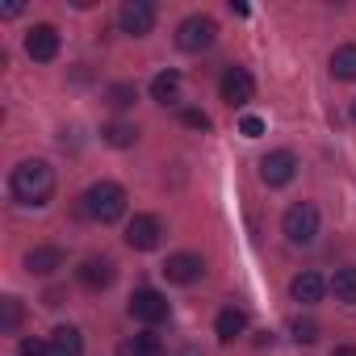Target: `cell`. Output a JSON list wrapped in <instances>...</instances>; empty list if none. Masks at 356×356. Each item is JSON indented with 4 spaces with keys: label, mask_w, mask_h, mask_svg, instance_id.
I'll return each instance as SVG.
<instances>
[{
    "label": "cell",
    "mask_w": 356,
    "mask_h": 356,
    "mask_svg": "<svg viewBox=\"0 0 356 356\" xmlns=\"http://www.w3.org/2000/svg\"><path fill=\"white\" fill-rule=\"evenodd\" d=\"M76 277H80L88 289H105V285H113L118 268H113V260H109V256H88V260L76 268Z\"/></svg>",
    "instance_id": "12"
},
{
    "label": "cell",
    "mask_w": 356,
    "mask_h": 356,
    "mask_svg": "<svg viewBox=\"0 0 356 356\" xmlns=\"http://www.w3.org/2000/svg\"><path fill=\"white\" fill-rule=\"evenodd\" d=\"M159 239H163V227H159L155 214H134V218H130V227H126V243H130L134 252H155Z\"/></svg>",
    "instance_id": "8"
},
{
    "label": "cell",
    "mask_w": 356,
    "mask_h": 356,
    "mask_svg": "<svg viewBox=\"0 0 356 356\" xmlns=\"http://www.w3.org/2000/svg\"><path fill=\"white\" fill-rule=\"evenodd\" d=\"M130 101H134V88H130V84H113V88H109V105H118V109H126Z\"/></svg>",
    "instance_id": "24"
},
{
    "label": "cell",
    "mask_w": 356,
    "mask_h": 356,
    "mask_svg": "<svg viewBox=\"0 0 356 356\" xmlns=\"http://www.w3.org/2000/svg\"><path fill=\"white\" fill-rule=\"evenodd\" d=\"M214 38H218V26H214V17H202V13H193V17H185L176 26V47L189 51V55L214 47Z\"/></svg>",
    "instance_id": "4"
},
{
    "label": "cell",
    "mask_w": 356,
    "mask_h": 356,
    "mask_svg": "<svg viewBox=\"0 0 356 356\" xmlns=\"http://www.w3.org/2000/svg\"><path fill=\"white\" fill-rule=\"evenodd\" d=\"M202 273H206V264H202V256H193V252H176V256H168V264H163V277H168L172 285H193V281H202Z\"/></svg>",
    "instance_id": "9"
},
{
    "label": "cell",
    "mask_w": 356,
    "mask_h": 356,
    "mask_svg": "<svg viewBox=\"0 0 356 356\" xmlns=\"http://www.w3.org/2000/svg\"><path fill=\"white\" fill-rule=\"evenodd\" d=\"M281 231H285V239L293 248H310L318 239V210L310 202H293L285 210V218H281Z\"/></svg>",
    "instance_id": "3"
},
{
    "label": "cell",
    "mask_w": 356,
    "mask_h": 356,
    "mask_svg": "<svg viewBox=\"0 0 356 356\" xmlns=\"http://www.w3.org/2000/svg\"><path fill=\"white\" fill-rule=\"evenodd\" d=\"M185 126H193V130H210V118H206L202 109H185Z\"/></svg>",
    "instance_id": "26"
},
{
    "label": "cell",
    "mask_w": 356,
    "mask_h": 356,
    "mask_svg": "<svg viewBox=\"0 0 356 356\" xmlns=\"http://www.w3.org/2000/svg\"><path fill=\"white\" fill-rule=\"evenodd\" d=\"M331 356H356V348H348V343H343V348H335Z\"/></svg>",
    "instance_id": "28"
},
{
    "label": "cell",
    "mask_w": 356,
    "mask_h": 356,
    "mask_svg": "<svg viewBox=\"0 0 356 356\" xmlns=\"http://www.w3.org/2000/svg\"><path fill=\"white\" fill-rule=\"evenodd\" d=\"M0 310H5V331H13L22 323V302L17 298H5V302H0Z\"/></svg>",
    "instance_id": "23"
},
{
    "label": "cell",
    "mask_w": 356,
    "mask_h": 356,
    "mask_svg": "<svg viewBox=\"0 0 356 356\" xmlns=\"http://www.w3.org/2000/svg\"><path fill=\"white\" fill-rule=\"evenodd\" d=\"M352 122H356V101H352Z\"/></svg>",
    "instance_id": "29"
},
{
    "label": "cell",
    "mask_w": 356,
    "mask_h": 356,
    "mask_svg": "<svg viewBox=\"0 0 356 356\" xmlns=\"http://www.w3.org/2000/svg\"><path fill=\"white\" fill-rule=\"evenodd\" d=\"M80 352H84L80 327H55L51 331V356H80Z\"/></svg>",
    "instance_id": "15"
},
{
    "label": "cell",
    "mask_w": 356,
    "mask_h": 356,
    "mask_svg": "<svg viewBox=\"0 0 356 356\" xmlns=\"http://www.w3.org/2000/svg\"><path fill=\"white\" fill-rule=\"evenodd\" d=\"M80 218H97V222H118L126 214V189L113 185V181H97L92 189L80 193V206H76Z\"/></svg>",
    "instance_id": "2"
},
{
    "label": "cell",
    "mask_w": 356,
    "mask_h": 356,
    "mask_svg": "<svg viewBox=\"0 0 356 356\" xmlns=\"http://www.w3.org/2000/svg\"><path fill=\"white\" fill-rule=\"evenodd\" d=\"M26 55H30L34 63H51V59L59 55V30H55V26H34V30L26 34Z\"/></svg>",
    "instance_id": "11"
},
{
    "label": "cell",
    "mask_w": 356,
    "mask_h": 356,
    "mask_svg": "<svg viewBox=\"0 0 356 356\" xmlns=\"http://www.w3.org/2000/svg\"><path fill=\"white\" fill-rule=\"evenodd\" d=\"M293 172H298V159H293V151H268V155L260 159V181H264L268 189H281V185H289V181H293Z\"/></svg>",
    "instance_id": "6"
},
{
    "label": "cell",
    "mask_w": 356,
    "mask_h": 356,
    "mask_svg": "<svg viewBox=\"0 0 356 356\" xmlns=\"http://www.w3.org/2000/svg\"><path fill=\"white\" fill-rule=\"evenodd\" d=\"M323 293H327V281H323L318 273H298V277L289 281V298H293V302H302V306L323 302Z\"/></svg>",
    "instance_id": "13"
},
{
    "label": "cell",
    "mask_w": 356,
    "mask_h": 356,
    "mask_svg": "<svg viewBox=\"0 0 356 356\" xmlns=\"http://www.w3.org/2000/svg\"><path fill=\"white\" fill-rule=\"evenodd\" d=\"M9 189L22 206H47L51 193H55V168L47 159H26L13 168L9 176Z\"/></svg>",
    "instance_id": "1"
},
{
    "label": "cell",
    "mask_w": 356,
    "mask_h": 356,
    "mask_svg": "<svg viewBox=\"0 0 356 356\" xmlns=\"http://www.w3.org/2000/svg\"><path fill=\"white\" fill-rule=\"evenodd\" d=\"M159 352H163V343H159V335H151V331L126 335V339L118 343V356H159Z\"/></svg>",
    "instance_id": "16"
},
{
    "label": "cell",
    "mask_w": 356,
    "mask_h": 356,
    "mask_svg": "<svg viewBox=\"0 0 356 356\" xmlns=\"http://www.w3.org/2000/svg\"><path fill=\"white\" fill-rule=\"evenodd\" d=\"M176 92H181V72H159L155 80H151V97L159 101V105H168V101H176Z\"/></svg>",
    "instance_id": "18"
},
{
    "label": "cell",
    "mask_w": 356,
    "mask_h": 356,
    "mask_svg": "<svg viewBox=\"0 0 356 356\" xmlns=\"http://www.w3.org/2000/svg\"><path fill=\"white\" fill-rule=\"evenodd\" d=\"M214 331H218V339H222V343H231V339H239V335L248 331V314H243L239 306H227V310H218Z\"/></svg>",
    "instance_id": "14"
},
{
    "label": "cell",
    "mask_w": 356,
    "mask_h": 356,
    "mask_svg": "<svg viewBox=\"0 0 356 356\" xmlns=\"http://www.w3.org/2000/svg\"><path fill=\"white\" fill-rule=\"evenodd\" d=\"M130 314H134L138 323H163V318H168V298H163L159 289H134Z\"/></svg>",
    "instance_id": "10"
},
{
    "label": "cell",
    "mask_w": 356,
    "mask_h": 356,
    "mask_svg": "<svg viewBox=\"0 0 356 356\" xmlns=\"http://www.w3.org/2000/svg\"><path fill=\"white\" fill-rule=\"evenodd\" d=\"M239 130H243L248 138H260V134H264V122H260V118H243V122H239Z\"/></svg>",
    "instance_id": "27"
},
{
    "label": "cell",
    "mask_w": 356,
    "mask_h": 356,
    "mask_svg": "<svg viewBox=\"0 0 356 356\" xmlns=\"http://www.w3.org/2000/svg\"><path fill=\"white\" fill-rule=\"evenodd\" d=\"M218 92H222V101H227L231 109H243V105L252 101V92H256V80H252V72H248V67H227V72H222Z\"/></svg>",
    "instance_id": "5"
},
{
    "label": "cell",
    "mask_w": 356,
    "mask_h": 356,
    "mask_svg": "<svg viewBox=\"0 0 356 356\" xmlns=\"http://www.w3.org/2000/svg\"><path fill=\"white\" fill-rule=\"evenodd\" d=\"M101 138H105L109 147H134L138 130H134V126H126V122H109V126L101 130Z\"/></svg>",
    "instance_id": "21"
},
{
    "label": "cell",
    "mask_w": 356,
    "mask_h": 356,
    "mask_svg": "<svg viewBox=\"0 0 356 356\" xmlns=\"http://www.w3.org/2000/svg\"><path fill=\"white\" fill-rule=\"evenodd\" d=\"M26 268L38 273V277H51V273L63 268V252H59V248H34V252L26 256Z\"/></svg>",
    "instance_id": "17"
},
{
    "label": "cell",
    "mask_w": 356,
    "mask_h": 356,
    "mask_svg": "<svg viewBox=\"0 0 356 356\" xmlns=\"http://www.w3.org/2000/svg\"><path fill=\"white\" fill-rule=\"evenodd\" d=\"M289 331H293L298 343H314V339H318V323H314V318H293Z\"/></svg>",
    "instance_id": "22"
},
{
    "label": "cell",
    "mask_w": 356,
    "mask_h": 356,
    "mask_svg": "<svg viewBox=\"0 0 356 356\" xmlns=\"http://www.w3.org/2000/svg\"><path fill=\"white\" fill-rule=\"evenodd\" d=\"M331 76H335V80H356V47H352V42L331 55Z\"/></svg>",
    "instance_id": "19"
},
{
    "label": "cell",
    "mask_w": 356,
    "mask_h": 356,
    "mask_svg": "<svg viewBox=\"0 0 356 356\" xmlns=\"http://www.w3.org/2000/svg\"><path fill=\"white\" fill-rule=\"evenodd\" d=\"M118 26H122L126 34H134V38L151 34V26H155V5H151V0H126V5L118 9Z\"/></svg>",
    "instance_id": "7"
},
{
    "label": "cell",
    "mask_w": 356,
    "mask_h": 356,
    "mask_svg": "<svg viewBox=\"0 0 356 356\" xmlns=\"http://www.w3.org/2000/svg\"><path fill=\"white\" fill-rule=\"evenodd\" d=\"M331 293H335V302H356V268H335Z\"/></svg>",
    "instance_id": "20"
},
{
    "label": "cell",
    "mask_w": 356,
    "mask_h": 356,
    "mask_svg": "<svg viewBox=\"0 0 356 356\" xmlns=\"http://www.w3.org/2000/svg\"><path fill=\"white\" fill-rule=\"evenodd\" d=\"M17 356H51V343H42V339H22Z\"/></svg>",
    "instance_id": "25"
}]
</instances>
